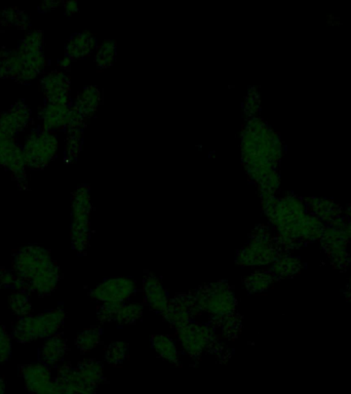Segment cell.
I'll use <instances>...</instances> for the list:
<instances>
[{
	"label": "cell",
	"instance_id": "6da1fadb",
	"mask_svg": "<svg viewBox=\"0 0 351 394\" xmlns=\"http://www.w3.org/2000/svg\"><path fill=\"white\" fill-rule=\"evenodd\" d=\"M242 159L253 182L273 174L282 159V145L278 134L260 117L249 118L242 132Z\"/></svg>",
	"mask_w": 351,
	"mask_h": 394
},
{
	"label": "cell",
	"instance_id": "7a4b0ae2",
	"mask_svg": "<svg viewBox=\"0 0 351 394\" xmlns=\"http://www.w3.org/2000/svg\"><path fill=\"white\" fill-rule=\"evenodd\" d=\"M14 272L24 283L27 291L39 296L55 291L61 276L57 262L48 250L39 246H26L17 253Z\"/></svg>",
	"mask_w": 351,
	"mask_h": 394
},
{
	"label": "cell",
	"instance_id": "3957f363",
	"mask_svg": "<svg viewBox=\"0 0 351 394\" xmlns=\"http://www.w3.org/2000/svg\"><path fill=\"white\" fill-rule=\"evenodd\" d=\"M176 335L185 353L195 363L201 361L204 353L214 355L220 363H227L233 355L231 349L221 342L217 330L210 323L191 321L177 328Z\"/></svg>",
	"mask_w": 351,
	"mask_h": 394
},
{
	"label": "cell",
	"instance_id": "277c9868",
	"mask_svg": "<svg viewBox=\"0 0 351 394\" xmlns=\"http://www.w3.org/2000/svg\"><path fill=\"white\" fill-rule=\"evenodd\" d=\"M65 311L58 307L37 315L21 317L12 330V337L27 344L38 339H48L58 334L65 321Z\"/></svg>",
	"mask_w": 351,
	"mask_h": 394
},
{
	"label": "cell",
	"instance_id": "5b68a950",
	"mask_svg": "<svg viewBox=\"0 0 351 394\" xmlns=\"http://www.w3.org/2000/svg\"><path fill=\"white\" fill-rule=\"evenodd\" d=\"M280 247L282 244L270 235L265 226H257L248 244L236 253V264L242 267L267 265L280 257Z\"/></svg>",
	"mask_w": 351,
	"mask_h": 394
},
{
	"label": "cell",
	"instance_id": "8992f818",
	"mask_svg": "<svg viewBox=\"0 0 351 394\" xmlns=\"http://www.w3.org/2000/svg\"><path fill=\"white\" fill-rule=\"evenodd\" d=\"M193 294L199 310L210 314V317L231 314L235 312L237 307L233 287L226 280L206 283Z\"/></svg>",
	"mask_w": 351,
	"mask_h": 394
},
{
	"label": "cell",
	"instance_id": "52a82bcc",
	"mask_svg": "<svg viewBox=\"0 0 351 394\" xmlns=\"http://www.w3.org/2000/svg\"><path fill=\"white\" fill-rule=\"evenodd\" d=\"M91 202L89 187H78L72 197L71 242L72 248L80 255L87 252L91 236Z\"/></svg>",
	"mask_w": 351,
	"mask_h": 394
},
{
	"label": "cell",
	"instance_id": "ba28073f",
	"mask_svg": "<svg viewBox=\"0 0 351 394\" xmlns=\"http://www.w3.org/2000/svg\"><path fill=\"white\" fill-rule=\"evenodd\" d=\"M201 314L203 312L197 306L193 292L178 294L170 299L167 308L161 313L165 321L176 329L191 323Z\"/></svg>",
	"mask_w": 351,
	"mask_h": 394
},
{
	"label": "cell",
	"instance_id": "9c48e42d",
	"mask_svg": "<svg viewBox=\"0 0 351 394\" xmlns=\"http://www.w3.org/2000/svg\"><path fill=\"white\" fill-rule=\"evenodd\" d=\"M137 292V283L131 278H107L91 289V296L101 303L121 302L125 303Z\"/></svg>",
	"mask_w": 351,
	"mask_h": 394
},
{
	"label": "cell",
	"instance_id": "30bf717a",
	"mask_svg": "<svg viewBox=\"0 0 351 394\" xmlns=\"http://www.w3.org/2000/svg\"><path fill=\"white\" fill-rule=\"evenodd\" d=\"M25 386L31 394H58L56 380L48 366L42 363L30 364L21 368Z\"/></svg>",
	"mask_w": 351,
	"mask_h": 394
},
{
	"label": "cell",
	"instance_id": "8fae6325",
	"mask_svg": "<svg viewBox=\"0 0 351 394\" xmlns=\"http://www.w3.org/2000/svg\"><path fill=\"white\" fill-rule=\"evenodd\" d=\"M143 293L145 304L151 310L161 314L167 308L170 301L169 294L161 280L151 272L144 274Z\"/></svg>",
	"mask_w": 351,
	"mask_h": 394
},
{
	"label": "cell",
	"instance_id": "7c38bea8",
	"mask_svg": "<svg viewBox=\"0 0 351 394\" xmlns=\"http://www.w3.org/2000/svg\"><path fill=\"white\" fill-rule=\"evenodd\" d=\"M67 341L62 334L48 338L40 349V363L48 366L58 365L67 353Z\"/></svg>",
	"mask_w": 351,
	"mask_h": 394
},
{
	"label": "cell",
	"instance_id": "4fadbf2b",
	"mask_svg": "<svg viewBox=\"0 0 351 394\" xmlns=\"http://www.w3.org/2000/svg\"><path fill=\"white\" fill-rule=\"evenodd\" d=\"M97 48V40L93 34L89 31L74 34L67 46H66V56L71 60L84 59L91 56V53Z\"/></svg>",
	"mask_w": 351,
	"mask_h": 394
},
{
	"label": "cell",
	"instance_id": "5bb4252c",
	"mask_svg": "<svg viewBox=\"0 0 351 394\" xmlns=\"http://www.w3.org/2000/svg\"><path fill=\"white\" fill-rule=\"evenodd\" d=\"M208 323L216 330H220L221 335L226 340L235 341L242 331V323H244V316L237 311L224 315V316L210 317Z\"/></svg>",
	"mask_w": 351,
	"mask_h": 394
},
{
	"label": "cell",
	"instance_id": "9a60e30c",
	"mask_svg": "<svg viewBox=\"0 0 351 394\" xmlns=\"http://www.w3.org/2000/svg\"><path fill=\"white\" fill-rule=\"evenodd\" d=\"M75 370L82 380L93 391H97L105 379L103 364L97 359H84L75 366Z\"/></svg>",
	"mask_w": 351,
	"mask_h": 394
},
{
	"label": "cell",
	"instance_id": "2e32d148",
	"mask_svg": "<svg viewBox=\"0 0 351 394\" xmlns=\"http://www.w3.org/2000/svg\"><path fill=\"white\" fill-rule=\"evenodd\" d=\"M101 91L97 87H86L78 93L73 106L80 110L84 118L93 116L101 103Z\"/></svg>",
	"mask_w": 351,
	"mask_h": 394
},
{
	"label": "cell",
	"instance_id": "e0dca14e",
	"mask_svg": "<svg viewBox=\"0 0 351 394\" xmlns=\"http://www.w3.org/2000/svg\"><path fill=\"white\" fill-rule=\"evenodd\" d=\"M151 346L159 357L172 365L182 366L179 359V351L173 339L167 335H154L151 337Z\"/></svg>",
	"mask_w": 351,
	"mask_h": 394
},
{
	"label": "cell",
	"instance_id": "ac0fdd59",
	"mask_svg": "<svg viewBox=\"0 0 351 394\" xmlns=\"http://www.w3.org/2000/svg\"><path fill=\"white\" fill-rule=\"evenodd\" d=\"M274 280L276 278L271 271L257 270L244 280V287L249 294L263 293L271 287Z\"/></svg>",
	"mask_w": 351,
	"mask_h": 394
},
{
	"label": "cell",
	"instance_id": "d6986e66",
	"mask_svg": "<svg viewBox=\"0 0 351 394\" xmlns=\"http://www.w3.org/2000/svg\"><path fill=\"white\" fill-rule=\"evenodd\" d=\"M102 334H103V331H102L101 327H98V325L89 328V329L78 334L75 340V345L78 350L84 355L91 352L101 342Z\"/></svg>",
	"mask_w": 351,
	"mask_h": 394
},
{
	"label": "cell",
	"instance_id": "ffe728a7",
	"mask_svg": "<svg viewBox=\"0 0 351 394\" xmlns=\"http://www.w3.org/2000/svg\"><path fill=\"white\" fill-rule=\"evenodd\" d=\"M144 306L140 303L123 304L114 323L118 325H135L143 315Z\"/></svg>",
	"mask_w": 351,
	"mask_h": 394
},
{
	"label": "cell",
	"instance_id": "44dd1931",
	"mask_svg": "<svg viewBox=\"0 0 351 394\" xmlns=\"http://www.w3.org/2000/svg\"><path fill=\"white\" fill-rule=\"evenodd\" d=\"M26 292L24 289H19V291L14 292L8 299L10 310L20 319L31 314L32 304Z\"/></svg>",
	"mask_w": 351,
	"mask_h": 394
},
{
	"label": "cell",
	"instance_id": "7402d4cb",
	"mask_svg": "<svg viewBox=\"0 0 351 394\" xmlns=\"http://www.w3.org/2000/svg\"><path fill=\"white\" fill-rule=\"evenodd\" d=\"M116 56V42L114 40H104L97 48L95 62L98 67L105 69L114 64Z\"/></svg>",
	"mask_w": 351,
	"mask_h": 394
},
{
	"label": "cell",
	"instance_id": "603a6c76",
	"mask_svg": "<svg viewBox=\"0 0 351 394\" xmlns=\"http://www.w3.org/2000/svg\"><path fill=\"white\" fill-rule=\"evenodd\" d=\"M127 357H129V345L127 343L118 341V342L108 345L106 348L105 359L106 363L109 366H121L125 363Z\"/></svg>",
	"mask_w": 351,
	"mask_h": 394
},
{
	"label": "cell",
	"instance_id": "cb8c5ba5",
	"mask_svg": "<svg viewBox=\"0 0 351 394\" xmlns=\"http://www.w3.org/2000/svg\"><path fill=\"white\" fill-rule=\"evenodd\" d=\"M125 303L121 302H107V303H102L98 307L97 315L98 321L100 323H111L116 319V315L118 314L119 310L123 307Z\"/></svg>",
	"mask_w": 351,
	"mask_h": 394
},
{
	"label": "cell",
	"instance_id": "d4e9b609",
	"mask_svg": "<svg viewBox=\"0 0 351 394\" xmlns=\"http://www.w3.org/2000/svg\"><path fill=\"white\" fill-rule=\"evenodd\" d=\"M260 110V96L255 87L249 91L244 103V112L249 118L258 116Z\"/></svg>",
	"mask_w": 351,
	"mask_h": 394
},
{
	"label": "cell",
	"instance_id": "484cf974",
	"mask_svg": "<svg viewBox=\"0 0 351 394\" xmlns=\"http://www.w3.org/2000/svg\"><path fill=\"white\" fill-rule=\"evenodd\" d=\"M12 355V339L6 328L0 323V364L8 361Z\"/></svg>",
	"mask_w": 351,
	"mask_h": 394
},
{
	"label": "cell",
	"instance_id": "4316f807",
	"mask_svg": "<svg viewBox=\"0 0 351 394\" xmlns=\"http://www.w3.org/2000/svg\"><path fill=\"white\" fill-rule=\"evenodd\" d=\"M64 6H65V12L67 15H73L78 12L76 1H67L64 3Z\"/></svg>",
	"mask_w": 351,
	"mask_h": 394
},
{
	"label": "cell",
	"instance_id": "83f0119b",
	"mask_svg": "<svg viewBox=\"0 0 351 394\" xmlns=\"http://www.w3.org/2000/svg\"><path fill=\"white\" fill-rule=\"evenodd\" d=\"M71 62L72 60L70 59V57L66 56L65 57H63L61 61H60V66H61L62 68H68L70 65H71Z\"/></svg>",
	"mask_w": 351,
	"mask_h": 394
},
{
	"label": "cell",
	"instance_id": "f1b7e54d",
	"mask_svg": "<svg viewBox=\"0 0 351 394\" xmlns=\"http://www.w3.org/2000/svg\"><path fill=\"white\" fill-rule=\"evenodd\" d=\"M4 391H6V384H4L3 380L0 379V394H4Z\"/></svg>",
	"mask_w": 351,
	"mask_h": 394
},
{
	"label": "cell",
	"instance_id": "f546056e",
	"mask_svg": "<svg viewBox=\"0 0 351 394\" xmlns=\"http://www.w3.org/2000/svg\"><path fill=\"white\" fill-rule=\"evenodd\" d=\"M0 268H1V267H0Z\"/></svg>",
	"mask_w": 351,
	"mask_h": 394
}]
</instances>
